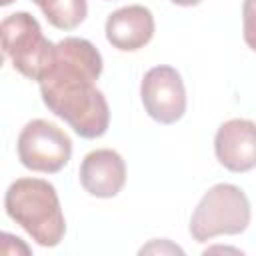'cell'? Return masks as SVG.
I'll return each mask as SVG.
<instances>
[{
  "mask_svg": "<svg viewBox=\"0 0 256 256\" xmlns=\"http://www.w3.org/2000/svg\"><path fill=\"white\" fill-rule=\"evenodd\" d=\"M102 74V54L78 36L54 44L50 62L40 76V94L46 108L70 124L82 138H100L110 124V108L96 88Z\"/></svg>",
  "mask_w": 256,
  "mask_h": 256,
  "instance_id": "cell-1",
  "label": "cell"
},
{
  "mask_svg": "<svg viewBox=\"0 0 256 256\" xmlns=\"http://www.w3.org/2000/svg\"><path fill=\"white\" fill-rule=\"evenodd\" d=\"M6 214L20 224L36 244L58 246L66 234V222L56 188L42 178H18L4 196Z\"/></svg>",
  "mask_w": 256,
  "mask_h": 256,
  "instance_id": "cell-2",
  "label": "cell"
},
{
  "mask_svg": "<svg viewBox=\"0 0 256 256\" xmlns=\"http://www.w3.org/2000/svg\"><path fill=\"white\" fill-rule=\"evenodd\" d=\"M250 202L234 184L212 186L198 202L190 218V234L196 242H208L220 234H242L250 224Z\"/></svg>",
  "mask_w": 256,
  "mask_h": 256,
  "instance_id": "cell-3",
  "label": "cell"
},
{
  "mask_svg": "<svg viewBox=\"0 0 256 256\" xmlns=\"http://www.w3.org/2000/svg\"><path fill=\"white\" fill-rule=\"evenodd\" d=\"M0 36L2 52L14 70L38 82L54 50V44L42 34L38 20L28 12L8 14L0 24Z\"/></svg>",
  "mask_w": 256,
  "mask_h": 256,
  "instance_id": "cell-4",
  "label": "cell"
},
{
  "mask_svg": "<svg viewBox=\"0 0 256 256\" xmlns=\"http://www.w3.org/2000/svg\"><path fill=\"white\" fill-rule=\"evenodd\" d=\"M16 148L20 164L32 172H60L72 156V142L68 134L42 118L30 120L22 128Z\"/></svg>",
  "mask_w": 256,
  "mask_h": 256,
  "instance_id": "cell-5",
  "label": "cell"
},
{
  "mask_svg": "<svg viewBox=\"0 0 256 256\" xmlns=\"http://www.w3.org/2000/svg\"><path fill=\"white\" fill-rule=\"evenodd\" d=\"M146 114L160 124H174L186 112V88L176 68L160 64L150 68L140 82Z\"/></svg>",
  "mask_w": 256,
  "mask_h": 256,
  "instance_id": "cell-6",
  "label": "cell"
},
{
  "mask_svg": "<svg viewBox=\"0 0 256 256\" xmlns=\"http://www.w3.org/2000/svg\"><path fill=\"white\" fill-rule=\"evenodd\" d=\"M214 152L218 162L230 172L256 168V122L232 118L216 130Z\"/></svg>",
  "mask_w": 256,
  "mask_h": 256,
  "instance_id": "cell-7",
  "label": "cell"
},
{
  "mask_svg": "<svg viewBox=\"0 0 256 256\" xmlns=\"http://www.w3.org/2000/svg\"><path fill=\"white\" fill-rule=\"evenodd\" d=\"M78 176L90 196L114 198L126 184V162L116 150H92L84 156Z\"/></svg>",
  "mask_w": 256,
  "mask_h": 256,
  "instance_id": "cell-8",
  "label": "cell"
},
{
  "mask_svg": "<svg viewBox=\"0 0 256 256\" xmlns=\"http://www.w3.org/2000/svg\"><path fill=\"white\" fill-rule=\"evenodd\" d=\"M154 16L146 6L132 4L114 10L106 18V40L122 52H134L144 48L154 36Z\"/></svg>",
  "mask_w": 256,
  "mask_h": 256,
  "instance_id": "cell-9",
  "label": "cell"
},
{
  "mask_svg": "<svg viewBox=\"0 0 256 256\" xmlns=\"http://www.w3.org/2000/svg\"><path fill=\"white\" fill-rule=\"evenodd\" d=\"M42 10L46 20L58 30H74L88 14L86 0H32Z\"/></svg>",
  "mask_w": 256,
  "mask_h": 256,
  "instance_id": "cell-10",
  "label": "cell"
},
{
  "mask_svg": "<svg viewBox=\"0 0 256 256\" xmlns=\"http://www.w3.org/2000/svg\"><path fill=\"white\" fill-rule=\"evenodd\" d=\"M242 36L248 48L256 52V0H244L242 4Z\"/></svg>",
  "mask_w": 256,
  "mask_h": 256,
  "instance_id": "cell-11",
  "label": "cell"
},
{
  "mask_svg": "<svg viewBox=\"0 0 256 256\" xmlns=\"http://www.w3.org/2000/svg\"><path fill=\"white\" fill-rule=\"evenodd\" d=\"M170 2L176 6H198L202 0H170Z\"/></svg>",
  "mask_w": 256,
  "mask_h": 256,
  "instance_id": "cell-12",
  "label": "cell"
},
{
  "mask_svg": "<svg viewBox=\"0 0 256 256\" xmlns=\"http://www.w3.org/2000/svg\"><path fill=\"white\" fill-rule=\"evenodd\" d=\"M12 2H14V0H0L2 6H8V4H12Z\"/></svg>",
  "mask_w": 256,
  "mask_h": 256,
  "instance_id": "cell-13",
  "label": "cell"
}]
</instances>
